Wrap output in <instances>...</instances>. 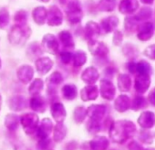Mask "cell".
<instances>
[{"label": "cell", "instance_id": "6da1fadb", "mask_svg": "<svg viewBox=\"0 0 155 150\" xmlns=\"http://www.w3.org/2000/svg\"><path fill=\"white\" fill-rule=\"evenodd\" d=\"M135 124L128 120H120L112 123L110 126V137L116 143H123L136 133Z\"/></svg>", "mask_w": 155, "mask_h": 150}, {"label": "cell", "instance_id": "7a4b0ae2", "mask_svg": "<svg viewBox=\"0 0 155 150\" xmlns=\"http://www.w3.org/2000/svg\"><path fill=\"white\" fill-rule=\"evenodd\" d=\"M31 35L30 28L26 24H16L8 33V40L13 45H24Z\"/></svg>", "mask_w": 155, "mask_h": 150}, {"label": "cell", "instance_id": "3957f363", "mask_svg": "<svg viewBox=\"0 0 155 150\" xmlns=\"http://www.w3.org/2000/svg\"><path fill=\"white\" fill-rule=\"evenodd\" d=\"M60 3L64 7L67 19L70 23L78 24L81 21L83 13L79 0H60Z\"/></svg>", "mask_w": 155, "mask_h": 150}, {"label": "cell", "instance_id": "277c9868", "mask_svg": "<svg viewBox=\"0 0 155 150\" xmlns=\"http://www.w3.org/2000/svg\"><path fill=\"white\" fill-rule=\"evenodd\" d=\"M39 118L35 113H27L20 116V124L27 135H32L37 132Z\"/></svg>", "mask_w": 155, "mask_h": 150}, {"label": "cell", "instance_id": "5b68a950", "mask_svg": "<svg viewBox=\"0 0 155 150\" xmlns=\"http://www.w3.org/2000/svg\"><path fill=\"white\" fill-rule=\"evenodd\" d=\"M41 47H42L43 50H45L46 52L55 55V54H57V52H58L59 44H58L57 38L53 34L48 33L43 37L42 42H41Z\"/></svg>", "mask_w": 155, "mask_h": 150}, {"label": "cell", "instance_id": "8992f818", "mask_svg": "<svg viewBox=\"0 0 155 150\" xmlns=\"http://www.w3.org/2000/svg\"><path fill=\"white\" fill-rule=\"evenodd\" d=\"M8 105L10 110L14 112H20V111L25 110L28 107V101L23 95H14L8 99Z\"/></svg>", "mask_w": 155, "mask_h": 150}, {"label": "cell", "instance_id": "52a82bcc", "mask_svg": "<svg viewBox=\"0 0 155 150\" xmlns=\"http://www.w3.org/2000/svg\"><path fill=\"white\" fill-rule=\"evenodd\" d=\"M107 107L103 104H92L88 108V116L90 120L101 123L105 116Z\"/></svg>", "mask_w": 155, "mask_h": 150}, {"label": "cell", "instance_id": "ba28073f", "mask_svg": "<svg viewBox=\"0 0 155 150\" xmlns=\"http://www.w3.org/2000/svg\"><path fill=\"white\" fill-rule=\"evenodd\" d=\"M17 77L20 83L28 84L32 81L34 77V69L30 65L24 64L18 69Z\"/></svg>", "mask_w": 155, "mask_h": 150}, {"label": "cell", "instance_id": "9c48e42d", "mask_svg": "<svg viewBox=\"0 0 155 150\" xmlns=\"http://www.w3.org/2000/svg\"><path fill=\"white\" fill-rule=\"evenodd\" d=\"M88 48L91 53L96 57H105L109 52V49L106 44L96 39L89 40Z\"/></svg>", "mask_w": 155, "mask_h": 150}, {"label": "cell", "instance_id": "30bf717a", "mask_svg": "<svg viewBox=\"0 0 155 150\" xmlns=\"http://www.w3.org/2000/svg\"><path fill=\"white\" fill-rule=\"evenodd\" d=\"M150 85V77L149 74L145 73H140L138 74L135 78V83H134V88L137 93L142 94L147 92Z\"/></svg>", "mask_w": 155, "mask_h": 150}, {"label": "cell", "instance_id": "8fae6325", "mask_svg": "<svg viewBox=\"0 0 155 150\" xmlns=\"http://www.w3.org/2000/svg\"><path fill=\"white\" fill-rule=\"evenodd\" d=\"M48 24L52 27H57L62 24L63 14L57 6H51L48 11Z\"/></svg>", "mask_w": 155, "mask_h": 150}, {"label": "cell", "instance_id": "7c38bea8", "mask_svg": "<svg viewBox=\"0 0 155 150\" xmlns=\"http://www.w3.org/2000/svg\"><path fill=\"white\" fill-rule=\"evenodd\" d=\"M101 94L102 98L111 101L116 94V89L114 84L107 79H103L101 82Z\"/></svg>", "mask_w": 155, "mask_h": 150}, {"label": "cell", "instance_id": "4fadbf2b", "mask_svg": "<svg viewBox=\"0 0 155 150\" xmlns=\"http://www.w3.org/2000/svg\"><path fill=\"white\" fill-rule=\"evenodd\" d=\"M154 34V26L150 22L141 24L138 29V39L141 41H147L151 39Z\"/></svg>", "mask_w": 155, "mask_h": 150}, {"label": "cell", "instance_id": "5bb4252c", "mask_svg": "<svg viewBox=\"0 0 155 150\" xmlns=\"http://www.w3.org/2000/svg\"><path fill=\"white\" fill-rule=\"evenodd\" d=\"M53 130V124L49 118H44L41 121V124L38 125L37 130V136L39 139H45L49 136Z\"/></svg>", "mask_w": 155, "mask_h": 150}, {"label": "cell", "instance_id": "9a60e30c", "mask_svg": "<svg viewBox=\"0 0 155 150\" xmlns=\"http://www.w3.org/2000/svg\"><path fill=\"white\" fill-rule=\"evenodd\" d=\"M50 112H51L52 117L57 123H63V121L65 120L67 116V112L65 110V107L59 102H56L52 104Z\"/></svg>", "mask_w": 155, "mask_h": 150}, {"label": "cell", "instance_id": "2e32d148", "mask_svg": "<svg viewBox=\"0 0 155 150\" xmlns=\"http://www.w3.org/2000/svg\"><path fill=\"white\" fill-rule=\"evenodd\" d=\"M35 66H36L37 71L39 74L45 75L52 69L53 61L48 57H41L36 60Z\"/></svg>", "mask_w": 155, "mask_h": 150}, {"label": "cell", "instance_id": "e0dca14e", "mask_svg": "<svg viewBox=\"0 0 155 150\" xmlns=\"http://www.w3.org/2000/svg\"><path fill=\"white\" fill-rule=\"evenodd\" d=\"M139 9L138 0H122L119 5V10L121 14L131 15Z\"/></svg>", "mask_w": 155, "mask_h": 150}, {"label": "cell", "instance_id": "ac0fdd59", "mask_svg": "<svg viewBox=\"0 0 155 150\" xmlns=\"http://www.w3.org/2000/svg\"><path fill=\"white\" fill-rule=\"evenodd\" d=\"M138 124L144 129H150L153 127L155 124V114L150 111L141 113L138 118Z\"/></svg>", "mask_w": 155, "mask_h": 150}, {"label": "cell", "instance_id": "d6986e66", "mask_svg": "<svg viewBox=\"0 0 155 150\" xmlns=\"http://www.w3.org/2000/svg\"><path fill=\"white\" fill-rule=\"evenodd\" d=\"M100 78L99 71L94 67L87 68L81 74V80L87 84H94Z\"/></svg>", "mask_w": 155, "mask_h": 150}, {"label": "cell", "instance_id": "ffe728a7", "mask_svg": "<svg viewBox=\"0 0 155 150\" xmlns=\"http://www.w3.org/2000/svg\"><path fill=\"white\" fill-rule=\"evenodd\" d=\"M101 26L94 21H89L85 26V38L88 40L97 39L101 34Z\"/></svg>", "mask_w": 155, "mask_h": 150}, {"label": "cell", "instance_id": "44dd1931", "mask_svg": "<svg viewBox=\"0 0 155 150\" xmlns=\"http://www.w3.org/2000/svg\"><path fill=\"white\" fill-rule=\"evenodd\" d=\"M98 95H99V89L96 85L93 84H89L88 86L84 87L81 92V97L84 102L96 100L98 98Z\"/></svg>", "mask_w": 155, "mask_h": 150}, {"label": "cell", "instance_id": "7402d4cb", "mask_svg": "<svg viewBox=\"0 0 155 150\" xmlns=\"http://www.w3.org/2000/svg\"><path fill=\"white\" fill-rule=\"evenodd\" d=\"M119 25V19L115 16L108 17L101 21V29L104 33L112 32Z\"/></svg>", "mask_w": 155, "mask_h": 150}, {"label": "cell", "instance_id": "603a6c76", "mask_svg": "<svg viewBox=\"0 0 155 150\" xmlns=\"http://www.w3.org/2000/svg\"><path fill=\"white\" fill-rule=\"evenodd\" d=\"M30 108L37 113H44L46 111V101L45 99L40 96L39 94L33 95L29 101Z\"/></svg>", "mask_w": 155, "mask_h": 150}, {"label": "cell", "instance_id": "cb8c5ba5", "mask_svg": "<svg viewBox=\"0 0 155 150\" xmlns=\"http://www.w3.org/2000/svg\"><path fill=\"white\" fill-rule=\"evenodd\" d=\"M130 106H131L130 99L127 95H124V94L118 96V98L114 102V107L120 113L126 112L127 110L130 108Z\"/></svg>", "mask_w": 155, "mask_h": 150}, {"label": "cell", "instance_id": "d4e9b609", "mask_svg": "<svg viewBox=\"0 0 155 150\" xmlns=\"http://www.w3.org/2000/svg\"><path fill=\"white\" fill-rule=\"evenodd\" d=\"M4 124L8 130L11 131V132H15L19 126L20 117L18 115H17L16 114H12V113L8 114L5 117Z\"/></svg>", "mask_w": 155, "mask_h": 150}, {"label": "cell", "instance_id": "484cf974", "mask_svg": "<svg viewBox=\"0 0 155 150\" xmlns=\"http://www.w3.org/2000/svg\"><path fill=\"white\" fill-rule=\"evenodd\" d=\"M32 18L36 24L41 26L45 24L46 19H48V11L44 7H37L32 11Z\"/></svg>", "mask_w": 155, "mask_h": 150}, {"label": "cell", "instance_id": "4316f807", "mask_svg": "<svg viewBox=\"0 0 155 150\" xmlns=\"http://www.w3.org/2000/svg\"><path fill=\"white\" fill-rule=\"evenodd\" d=\"M92 150H106L109 146V140L105 136H97L90 142Z\"/></svg>", "mask_w": 155, "mask_h": 150}, {"label": "cell", "instance_id": "83f0119b", "mask_svg": "<svg viewBox=\"0 0 155 150\" xmlns=\"http://www.w3.org/2000/svg\"><path fill=\"white\" fill-rule=\"evenodd\" d=\"M48 82V93L54 90L55 91V87H57L58 85H59L62 82H63V77L60 72L58 71H54L50 76L47 79Z\"/></svg>", "mask_w": 155, "mask_h": 150}, {"label": "cell", "instance_id": "f1b7e54d", "mask_svg": "<svg viewBox=\"0 0 155 150\" xmlns=\"http://www.w3.org/2000/svg\"><path fill=\"white\" fill-rule=\"evenodd\" d=\"M131 86V79L128 74H120L118 77V88L120 92H129Z\"/></svg>", "mask_w": 155, "mask_h": 150}, {"label": "cell", "instance_id": "f546056e", "mask_svg": "<svg viewBox=\"0 0 155 150\" xmlns=\"http://www.w3.org/2000/svg\"><path fill=\"white\" fill-rule=\"evenodd\" d=\"M58 39H59L61 44L65 48H68V49L74 48L75 43H74V40H73V37H72V35H71V33L69 31L62 30L58 34Z\"/></svg>", "mask_w": 155, "mask_h": 150}, {"label": "cell", "instance_id": "4dcf8cb0", "mask_svg": "<svg viewBox=\"0 0 155 150\" xmlns=\"http://www.w3.org/2000/svg\"><path fill=\"white\" fill-rule=\"evenodd\" d=\"M67 135V128L62 123H58L54 127L53 131V140L57 143L61 142Z\"/></svg>", "mask_w": 155, "mask_h": 150}, {"label": "cell", "instance_id": "1f68e13d", "mask_svg": "<svg viewBox=\"0 0 155 150\" xmlns=\"http://www.w3.org/2000/svg\"><path fill=\"white\" fill-rule=\"evenodd\" d=\"M62 95L66 100H73L76 98L78 91H77V87L73 84H66L63 86L62 90H61Z\"/></svg>", "mask_w": 155, "mask_h": 150}, {"label": "cell", "instance_id": "d6a6232c", "mask_svg": "<svg viewBox=\"0 0 155 150\" xmlns=\"http://www.w3.org/2000/svg\"><path fill=\"white\" fill-rule=\"evenodd\" d=\"M43 87H44V82L41 79L37 78L30 84V85L28 87V93L32 96L39 94L41 93V91L43 90Z\"/></svg>", "mask_w": 155, "mask_h": 150}, {"label": "cell", "instance_id": "836d02e7", "mask_svg": "<svg viewBox=\"0 0 155 150\" xmlns=\"http://www.w3.org/2000/svg\"><path fill=\"white\" fill-rule=\"evenodd\" d=\"M116 5V0H101L98 4V9L103 12H110L115 9Z\"/></svg>", "mask_w": 155, "mask_h": 150}, {"label": "cell", "instance_id": "e575fe53", "mask_svg": "<svg viewBox=\"0 0 155 150\" xmlns=\"http://www.w3.org/2000/svg\"><path fill=\"white\" fill-rule=\"evenodd\" d=\"M73 65L77 68L83 66L87 61V55L82 50H78L73 54Z\"/></svg>", "mask_w": 155, "mask_h": 150}, {"label": "cell", "instance_id": "d590c367", "mask_svg": "<svg viewBox=\"0 0 155 150\" xmlns=\"http://www.w3.org/2000/svg\"><path fill=\"white\" fill-rule=\"evenodd\" d=\"M73 115L75 122L77 124H81L85 120L86 116L88 115V109H86L83 106H79L74 110Z\"/></svg>", "mask_w": 155, "mask_h": 150}, {"label": "cell", "instance_id": "8d00e7d4", "mask_svg": "<svg viewBox=\"0 0 155 150\" xmlns=\"http://www.w3.org/2000/svg\"><path fill=\"white\" fill-rule=\"evenodd\" d=\"M138 22L139 20L134 17L126 18L124 21V28L128 33H133L138 29Z\"/></svg>", "mask_w": 155, "mask_h": 150}, {"label": "cell", "instance_id": "74e56055", "mask_svg": "<svg viewBox=\"0 0 155 150\" xmlns=\"http://www.w3.org/2000/svg\"><path fill=\"white\" fill-rule=\"evenodd\" d=\"M147 100L143 97V96H140V95H138L136 96L132 103H131V109L134 110V111H139V110H141V109H144L147 107Z\"/></svg>", "mask_w": 155, "mask_h": 150}, {"label": "cell", "instance_id": "f35d334b", "mask_svg": "<svg viewBox=\"0 0 155 150\" xmlns=\"http://www.w3.org/2000/svg\"><path fill=\"white\" fill-rule=\"evenodd\" d=\"M136 73H138V74L145 73V74L150 75L151 67H150V63L147 62L146 60H140L137 63V66H136Z\"/></svg>", "mask_w": 155, "mask_h": 150}, {"label": "cell", "instance_id": "ab89813d", "mask_svg": "<svg viewBox=\"0 0 155 150\" xmlns=\"http://www.w3.org/2000/svg\"><path fill=\"white\" fill-rule=\"evenodd\" d=\"M10 21L9 12L7 9H0V29H5Z\"/></svg>", "mask_w": 155, "mask_h": 150}, {"label": "cell", "instance_id": "60d3db41", "mask_svg": "<svg viewBox=\"0 0 155 150\" xmlns=\"http://www.w3.org/2000/svg\"><path fill=\"white\" fill-rule=\"evenodd\" d=\"M152 15V10L150 8H142L140 9V12L135 16V18L139 21H146L147 19H150Z\"/></svg>", "mask_w": 155, "mask_h": 150}, {"label": "cell", "instance_id": "b9f144b4", "mask_svg": "<svg viewBox=\"0 0 155 150\" xmlns=\"http://www.w3.org/2000/svg\"><path fill=\"white\" fill-rule=\"evenodd\" d=\"M123 52H124V55L130 59H134L136 56H137V49L131 45V44H126L124 47H123Z\"/></svg>", "mask_w": 155, "mask_h": 150}, {"label": "cell", "instance_id": "7bdbcfd3", "mask_svg": "<svg viewBox=\"0 0 155 150\" xmlns=\"http://www.w3.org/2000/svg\"><path fill=\"white\" fill-rule=\"evenodd\" d=\"M28 20V13L25 10L18 11L14 16V21L17 24H26Z\"/></svg>", "mask_w": 155, "mask_h": 150}, {"label": "cell", "instance_id": "ee69618b", "mask_svg": "<svg viewBox=\"0 0 155 150\" xmlns=\"http://www.w3.org/2000/svg\"><path fill=\"white\" fill-rule=\"evenodd\" d=\"M139 138L141 142L145 143V144H151L153 141V135L150 131L147 130H143L140 133Z\"/></svg>", "mask_w": 155, "mask_h": 150}, {"label": "cell", "instance_id": "f6af8a7d", "mask_svg": "<svg viewBox=\"0 0 155 150\" xmlns=\"http://www.w3.org/2000/svg\"><path fill=\"white\" fill-rule=\"evenodd\" d=\"M42 49L40 48V46L37 43V42H35V43H32L30 46H29V48H28V54H30L32 57L34 56V57H36V56H39V55H41V53H42Z\"/></svg>", "mask_w": 155, "mask_h": 150}, {"label": "cell", "instance_id": "bcb514c9", "mask_svg": "<svg viewBox=\"0 0 155 150\" xmlns=\"http://www.w3.org/2000/svg\"><path fill=\"white\" fill-rule=\"evenodd\" d=\"M50 146H51V140L49 139V137L45 139H39L37 145V148L38 150H49Z\"/></svg>", "mask_w": 155, "mask_h": 150}, {"label": "cell", "instance_id": "7dc6e473", "mask_svg": "<svg viewBox=\"0 0 155 150\" xmlns=\"http://www.w3.org/2000/svg\"><path fill=\"white\" fill-rule=\"evenodd\" d=\"M59 58L64 64H68L73 59V54L68 51H61L59 54Z\"/></svg>", "mask_w": 155, "mask_h": 150}, {"label": "cell", "instance_id": "c3c4849f", "mask_svg": "<svg viewBox=\"0 0 155 150\" xmlns=\"http://www.w3.org/2000/svg\"><path fill=\"white\" fill-rule=\"evenodd\" d=\"M87 127H88V130L91 133H97V132L101 131V123L90 120L89 123H88Z\"/></svg>", "mask_w": 155, "mask_h": 150}, {"label": "cell", "instance_id": "681fc988", "mask_svg": "<svg viewBox=\"0 0 155 150\" xmlns=\"http://www.w3.org/2000/svg\"><path fill=\"white\" fill-rule=\"evenodd\" d=\"M144 55L147 56V58L155 60V44L147 47L144 50Z\"/></svg>", "mask_w": 155, "mask_h": 150}, {"label": "cell", "instance_id": "f907efd6", "mask_svg": "<svg viewBox=\"0 0 155 150\" xmlns=\"http://www.w3.org/2000/svg\"><path fill=\"white\" fill-rule=\"evenodd\" d=\"M123 35L120 30H116L113 34V44L115 46H120L122 42Z\"/></svg>", "mask_w": 155, "mask_h": 150}, {"label": "cell", "instance_id": "816d5d0a", "mask_svg": "<svg viewBox=\"0 0 155 150\" xmlns=\"http://www.w3.org/2000/svg\"><path fill=\"white\" fill-rule=\"evenodd\" d=\"M128 148H129V150H143V147L137 141H134V140L129 144Z\"/></svg>", "mask_w": 155, "mask_h": 150}, {"label": "cell", "instance_id": "f5cc1de1", "mask_svg": "<svg viewBox=\"0 0 155 150\" xmlns=\"http://www.w3.org/2000/svg\"><path fill=\"white\" fill-rule=\"evenodd\" d=\"M148 100H149V102H150L152 105L155 106V88L152 89V90L150 91V93L149 94Z\"/></svg>", "mask_w": 155, "mask_h": 150}, {"label": "cell", "instance_id": "db71d44e", "mask_svg": "<svg viewBox=\"0 0 155 150\" xmlns=\"http://www.w3.org/2000/svg\"><path fill=\"white\" fill-rule=\"evenodd\" d=\"M128 66V70L130 73H136V66H137V63H135L134 61H130L127 64Z\"/></svg>", "mask_w": 155, "mask_h": 150}, {"label": "cell", "instance_id": "11a10c76", "mask_svg": "<svg viewBox=\"0 0 155 150\" xmlns=\"http://www.w3.org/2000/svg\"><path fill=\"white\" fill-rule=\"evenodd\" d=\"M140 1L143 3V4H146V5H150L153 3L154 0H140Z\"/></svg>", "mask_w": 155, "mask_h": 150}, {"label": "cell", "instance_id": "9f6ffc18", "mask_svg": "<svg viewBox=\"0 0 155 150\" xmlns=\"http://www.w3.org/2000/svg\"><path fill=\"white\" fill-rule=\"evenodd\" d=\"M1 108H2V96L0 94V111H1Z\"/></svg>", "mask_w": 155, "mask_h": 150}, {"label": "cell", "instance_id": "6f0895ef", "mask_svg": "<svg viewBox=\"0 0 155 150\" xmlns=\"http://www.w3.org/2000/svg\"><path fill=\"white\" fill-rule=\"evenodd\" d=\"M39 2H43V3H48L49 0H38Z\"/></svg>", "mask_w": 155, "mask_h": 150}, {"label": "cell", "instance_id": "680465c9", "mask_svg": "<svg viewBox=\"0 0 155 150\" xmlns=\"http://www.w3.org/2000/svg\"><path fill=\"white\" fill-rule=\"evenodd\" d=\"M145 150H155V148H152V147H150V148H147Z\"/></svg>", "mask_w": 155, "mask_h": 150}, {"label": "cell", "instance_id": "91938a15", "mask_svg": "<svg viewBox=\"0 0 155 150\" xmlns=\"http://www.w3.org/2000/svg\"><path fill=\"white\" fill-rule=\"evenodd\" d=\"M2 67V61H1V59H0V69Z\"/></svg>", "mask_w": 155, "mask_h": 150}]
</instances>
